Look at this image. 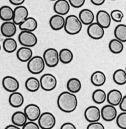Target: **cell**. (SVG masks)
Returning <instances> with one entry per match:
<instances>
[{"label": "cell", "instance_id": "cell-1", "mask_svg": "<svg viewBox=\"0 0 126 129\" xmlns=\"http://www.w3.org/2000/svg\"><path fill=\"white\" fill-rule=\"evenodd\" d=\"M78 105L77 98L75 94L69 91H63L57 98V106L62 112L70 113L74 112Z\"/></svg>", "mask_w": 126, "mask_h": 129}, {"label": "cell", "instance_id": "cell-2", "mask_svg": "<svg viewBox=\"0 0 126 129\" xmlns=\"http://www.w3.org/2000/svg\"><path fill=\"white\" fill-rule=\"evenodd\" d=\"M65 21V31L69 35H76L81 31L82 29V23L79 18L75 15L67 16Z\"/></svg>", "mask_w": 126, "mask_h": 129}, {"label": "cell", "instance_id": "cell-3", "mask_svg": "<svg viewBox=\"0 0 126 129\" xmlns=\"http://www.w3.org/2000/svg\"><path fill=\"white\" fill-rule=\"evenodd\" d=\"M43 58L39 55L34 56L27 62V69L33 74H39L44 71L45 68Z\"/></svg>", "mask_w": 126, "mask_h": 129}, {"label": "cell", "instance_id": "cell-4", "mask_svg": "<svg viewBox=\"0 0 126 129\" xmlns=\"http://www.w3.org/2000/svg\"><path fill=\"white\" fill-rule=\"evenodd\" d=\"M20 44L23 47H33L38 44L37 36L32 31L22 30L18 36Z\"/></svg>", "mask_w": 126, "mask_h": 129}, {"label": "cell", "instance_id": "cell-5", "mask_svg": "<svg viewBox=\"0 0 126 129\" xmlns=\"http://www.w3.org/2000/svg\"><path fill=\"white\" fill-rule=\"evenodd\" d=\"M43 58L46 66L49 68H55L60 62L58 52L54 48H48L45 50Z\"/></svg>", "mask_w": 126, "mask_h": 129}, {"label": "cell", "instance_id": "cell-6", "mask_svg": "<svg viewBox=\"0 0 126 129\" xmlns=\"http://www.w3.org/2000/svg\"><path fill=\"white\" fill-rule=\"evenodd\" d=\"M38 121V124L41 129H53L56 125V118L51 112L41 113Z\"/></svg>", "mask_w": 126, "mask_h": 129}, {"label": "cell", "instance_id": "cell-7", "mask_svg": "<svg viewBox=\"0 0 126 129\" xmlns=\"http://www.w3.org/2000/svg\"><path fill=\"white\" fill-rule=\"evenodd\" d=\"M40 87L45 91H51L57 86V79L53 74L50 73L44 74L39 79Z\"/></svg>", "mask_w": 126, "mask_h": 129}, {"label": "cell", "instance_id": "cell-8", "mask_svg": "<svg viewBox=\"0 0 126 129\" xmlns=\"http://www.w3.org/2000/svg\"><path fill=\"white\" fill-rule=\"evenodd\" d=\"M24 113L26 115L27 120L30 122H35L40 117L41 111L39 106L36 104L30 103L24 108Z\"/></svg>", "mask_w": 126, "mask_h": 129}, {"label": "cell", "instance_id": "cell-9", "mask_svg": "<svg viewBox=\"0 0 126 129\" xmlns=\"http://www.w3.org/2000/svg\"><path fill=\"white\" fill-rule=\"evenodd\" d=\"M2 86L5 90L11 93L17 91L20 87V84L19 81L15 77L6 76L3 78Z\"/></svg>", "mask_w": 126, "mask_h": 129}, {"label": "cell", "instance_id": "cell-10", "mask_svg": "<svg viewBox=\"0 0 126 129\" xmlns=\"http://www.w3.org/2000/svg\"><path fill=\"white\" fill-rule=\"evenodd\" d=\"M29 16L28 9L23 5L17 6L13 10V18L12 21L16 25H19Z\"/></svg>", "mask_w": 126, "mask_h": 129}, {"label": "cell", "instance_id": "cell-11", "mask_svg": "<svg viewBox=\"0 0 126 129\" xmlns=\"http://www.w3.org/2000/svg\"><path fill=\"white\" fill-rule=\"evenodd\" d=\"M85 119L89 123L99 122L101 118V112L96 106H89L84 112Z\"/></svg>", "mask_w": 126, "mask_h": 129}, {"label": "cell", "instance_id": "cell-12", "mask_svg": "<svg viewBox=\"0 0 126 129\" xmlns=\"http://www.w3.org/2000/svg\"><path fill=\"white\" fill-rule=\"evenodd\" d=\"M87 34L94 40H100L105 35V29L96 22H93L89 25L87 30Z\"/></svg>", "mask_w": 126, "mask_h": 129}, {"label": "cell", "instance_id": "cell-13", "mask_svg": "<svg viewBox=\"0 0 126 129\" xmlns=\"http://www.w3.org/2000/svg\"><path fill=\"white\" fill-rule=\"evenodd\" d=\"M101 112V118L106 122H112L116 118L117 110L114 106L106 105L102 107Z\"/></svg>", "mask_w": 126, "mask_h": 129}, {"label": "cell", "instance_id": "cell-14", "mask_svg": "<svg viewBox=\"0 0 126 129\" xmlns=\"http://www.w3.org/2000/svg\"><path fill=\"white\" fill-rule=\"evenodd\" d=\"M1 33L6 38L12 37L16 34L17 31L16 25L12 21H4L0 27Z\"/></svg>", "mask_w": 126, "mask_h": 129}, {"label": "cell", "instance_id": "cell-15", "mask_svg": "<svg viewBox=\"0 0 126 129\" xmlns=\"http://www.w3.org/2000/svg\"><path fill=\"white\" fill-rule=\"evenodd\" d=\"M53 10L57 15H67L70 10V5L67 0H57L53 5Z\"/></svg>", "mask_w": 126, "mask_h": 129}, {"label": "cell", "instance_id": "cell-16", "mask_svg": "<svg viewBox=\"0 0 126 129\" xmlns=\"http://www.w3.org/2000/svg\"><path fill=\"white\" fill-rule=\"evenodd\" d=\"M112 19L109 13L105 10H100L96 14V23L104 29L109 28L111 25Z\"/></svg>", "mask_w": 126, "mask_h": 129}, {"label": "cell", "instance_id": "cell-17", "mask_svg": "<svg viewBox=\"0 0 126 129\" xmlns=\"http://www.w3.org/2000/svg\"><path fill=\"white\" fill-rule=\"evenodd\" d=\"M65 19L63 16L60 15H53L49 19V26L52 30L55 31H58L63 28L65 25Z\"/></svg>", "mask_w": 126, "mask_h": 129}, {"label": "cell", "instance_id": "cell-18", "mask_svg": "<svg viewBox=\"0 0 126 129\" xmlns=\"http://www.w3.org/2000/svg\"><path fill=\"white\" fill-rule=\"evenodd\" d=\"M123 95L118 89H112L106 94V100L108 103L114 107L119 105L122 98Z\"/></svg>", "mask_w": 126, "mask_h": 129}, {"label": "cell", "instance_id": "cell-19", "mask_svg": "<svg viewBox=\"0 0 126 129\" xmlns=\"http://www.w3.org/2000/svg\"><path fill=\"white\" fill-rule=\"evenodd\" d=\"M78 18L82 25H89L90 24L93 23L95 20V15L91 10L85 8L80 11Z\"/></svg>", "mask_w": 126, "mask_h": 129}, {"label": "cell", "instance_id": "cell-20", "mask_svg": "<svg viewBox=\"0 0 126 129\" xmlns=\"http://www.w3.org/2000/svg\"><path fill=\"white\" fill-rule=\"evenodd\" d=\"M90 80L93 85L95 86H102L106 83V76L103 72L101 71H96L91 74Z\"/></svg>", "mask_w": 126, "mask_h": 129}, {"label": "cell", "instance_id": "cell-21", "mask_svg": "<svg viewBox=\"0 0 126 129\" xmlns=\"http://www.w3.org/2000/svg\"><path fill=\"white\" fill-rule=\"evenodd\" d=\"M33 57L32 49L27 47H22L16 52V57L22 62H27Z\"/></svg>", "mask_w": 126, "mask_h": 129}, {"label": "cell", "instance_id": "cell-22", "mask_svg": "<svg viewBox=\"0 0 126 129\" xmlns=\"http://www.w3.org/2000/svg\"><path fill=\"white\" fill-rule=\"evenodd\" d=\"M38 25V21L34 18L27 17L19 26V28L21 30H25V31L33 32L37 29Z\"/></svg>", "mask_w": 126, "mask_h": 129}, {"label": "cell", "instance_id": "cell-23", "mask_svg": "<svg viewBox=\"0 0 126 129\" xmlns=\"http://www.w3.org/2000/svg\"><path fill=\"white\" fill-rule=\"evenodd\" d=\"M8 102L10 106L13 108H19L24 103V98L22 94L19 92L11 93L8 98Z\"/></svg>", "mask_w": 126, "mask_h": 129}, {"label": "cell", "instance_id": "cell-24", "mask_svg": "<svg viewBox=\"0 0 126 129\" xmlns=\"http://www.w3.org/2000/svg\"><path fill=\"white\" fill-rule=\"evenodd\" d=\"M11 122L17 127H22L27 122V118L24 112L17 111L11 116Z\"/></svg>", "mask_w": 126, "mask_h": 129}, {"label": "cell", "instance_id": "cell-25", "mask_svg": "<svg viewBox=\"0 0 126 129\" xmlns=\"http://www.w3.org/2000/svg\"><path fill=\"white\" fill-rule=\"evenodd\" d=\"M67 88L68 91L76 94L79 92L82 88V84L81 81L76 78H70L67 81Z\"/></svg>", "mask_w": 126, "mask_h": 129}, {"label": "cell", "instance_id": "cell-26", "mask_svg": "<svg viewBox=\"0 0 126 129\" xmlns=\"http://www.w3.org/2000/svg\"><path fill=\"white\" fill-rule=\"evenodd\" d=\"M59 54V60L64 64H70L72 62L74 59V54L72 50L70 49L65 48L58 52Z\"/></svg>", "mask_w": 126, "mask_h": 129}, {"label": "cell", "instance_id": "cell-27", "mask_svg": "<svg viewBox=\"0 0 126 129\" xmlns=\"http://www.w3.org/2000/svg\"><path fill=\"white\" fill-rule=\"evenodd\" d=\"M13 18V10L8 5L0 8V19L4 21H12Z\"/></svg>", "mask_w": 126, "mask_h": 129}, {"label": "cell", "instance_id": "cell-28", "mask_svg": "<svg viewBox=\"0 0 126 129\" xmlns=\"http://www.w3.org/2000/svg\"><path fill=\"white\" fill-rule=\"evenodd\" d=\"M109 48L110 51L113 54H120L124 49V43L117 39H112L109 44Z\"/></svg>", "mask_w": 126, "mask_h": 129}, {"label": "cell", "instance_id": "cell-29", "mask_svg": "<svg viewBox=\"0 0 126 129\" xmlns=\"http://www.w3.org/2000/svg\"><path fill=\"white\" fill-rule=\"evenodd\" d=\"M25 86L28 91L31 93L38 91L41 88L39 80L35 77H30L25 81Z\"/></svg>", "mask_w": 126, "mask_h": 129}, {"label": "cell", "instance_id": "cell-30", "mask_svg": "<svg viewBox=\"0 0 126 129\" xmlns=\"http://www.w3.org/2000/svg\"><path fill=\"white\" fill-rule=\"evenodd\" d=\"M17 42L12 37L6 38L3 42V48L7 53H13L17 50Z\"/></svg>", "mask_w": 126, "mask_h": 129}, {"label": "cell", "instance_id": "cell-31", "mask_svg": "<svg viewBox=\"0 0 126 129\" xmlns=\"http://www.w3.org/2000/svg\"><path fill=\"white\" fill-rule=\"evenodd\" d=\"M113 80L118 85H124L126 83V72L122 69H117L113 74Z\"/></svg>", "mask_w": 126, "mask_h": 129}, {"label": "cell", "instance_id": "cell-32", "mask_svg": "<svg viewBox=\"0 0 126 129\" xmlns=\"http://www.w3.org/2000/svg\"><path fill=\"white\" fill-rule=\"evenodd\" d=\"M114 35L115 39L123 43L126 42V25L125 24L118 25L114 29Z\"/></svg>", "mask_w": 126, "mask_h": 129}, {"label": "cell", "instance_id": "cell-33", "mask_svg": "<svg viewBox=\"0 0 126 129\" xmlns=\"http://www.w3.org/2000/svg\"><path fill=\"white\" fill-rule=\"evenodd\" d=\"M92 100L96 104H102L106 100V92L101 89H96L92 94Z\"/></svg>", "mask_w": 126, "mask_h": 129}, {"label": "cell", "instance_id": "cell-34", "mask_svg": "<svg viewBox=\"0 0 126 129\" xmlns=\"http://www.w3.org/2000/svg\"><path fill=\"white\" fill-rule=\"evenodd\" d=\"M116 123L120 129H126V112H122L116 117Z\"/></svg>", "mask_w": 126, "mask_h": 129}, {"label": "cell", "instance_id": "cell-35", "mask_svg": "<svg viewBox=\"0 0 126 129\" xmlns=\"http://www.w3.org/2000/svg\"><path fill=\"white\" fill-rule=\"evenodd\" d=\"M110 15L112 20L117 23L121 22L124 16V15L122 11L119 10H113V11H111Z\"/></svg>", "mask_w": 126, "mask_h": 129}, {"label": "cell", "instance_id": "cell-36", "mask_svg": "<svg viewBox=\"0 0 126 129\" xmlns=\"http://www.w3.org/2000/svg\"><path fill=\"white\" fill-rule=\"evenodd\" d=\"M70 5L75 8H79L84 5L86 0H68Z\"/></svg>", "mask_w": 126, "mask_h": 129}, {"label": "cell", "instance_id": "cell-37", "mask_svg": "<svg viewBox=\"0 0 126 129\" xmlns=\"http://www.w3.org/2000/svg\"><path fill=\"white\" fill-rule=\"evenodd\" d=\"M22 129H40L39 125L35 122H27L24 126Z\"/></svg>", "mask_w": 126, "mask_h": 129}, {"label": "cell", "instance_id": "cell-38", "mask_svg": "<svg viewBox=\"0 0 126 129\" xmlns=\"http://www.w3.org/2000/svg\"><path fill=\"white\" fill-rule=\"evenodd\" d=\"M86 129H105L103 125L99 122L89 123Z\"/></svg>", "mask_w": 126, "mask_h": 129}, {"label": "cell", "instance_id": "cell-39", "mask_svg": "<svg viewBox=\"0 0 126 129\" xmlns=\"http://www.w3.org/2000/svg\"><path fill=\"white\" fill-rule=\"evenodd\" d=\"M119 108L122 112H126V96H124L119 104Z\"/></svg>", "mask_w": 126, "mask_h": 129}, {"label": "cell", "instance_id": "cell-40", "mask_svg": "<svg viewBox=\"0 0 126 129\" xmlns=\"http://www.w3.org/2000/svg\"><path fill=\"white\" fill-rule=\"evenodd\" d=\"M60 129H77L76 126L70 122H66L61 126Z\"/></svg>", "mask_w": 126, "mask_h": 129}, {"label": "cell", "instance_id": "cell-41", "mask_svg": "<svg viewBox=\"0 0 126 129\" xmlns=\"http://www.w3.org/2000/svg\"><path fill=\"white\" fill-rule=\"evenodd\" d=\"M25 0H9L10 3L16 6L22 5L24 2H25Z\"/></svg>", "mask_w": 126, "mask_h": 129}, {"label": "cell", "instance_id": "cell-42", "mask_svg": "<svg viewBox=\"0 0 126 129\" xmlns=\"http://www.w3.org/2000/svg\"><path fill=\"white\" fill-rule=\"evenodd\" d=\"M90 1L94 5L96 6H101L105 2V0H90Z\"/></svg>", "mask_w": 126, "mask_h": 129}, {"label": "cell", "instance_id": "cell-43", "mask_svg": "<svg viewBox=\"0 0 126 129\" xmlns=\"http://www.w3.org/2000/svg\"><path fill=\"white\" fill-rule=\"evenodd\" d=\"M5 129H21V128H20V127H17V126L15 125L12 124V125H9L6 126Z\"/></svg>", "mask_w": 126, "mask_h": 129}, {"label": "cell", "instance_id": "cell-44", "mask_svg": "<svg viewBox=\"0 0 126 129\" xmlns=\"http://www.w3.org/2000/svg\"><path fill=\"white\" fill-rule=\"evenodd\" d=\"M1 44H0V51H1Z\"/></svg>", "mask_w": 126, "mask_h": 129}, {"label": "cell", "instance_id": "cell-45", "mask_svg": "<svg viewBox=\"0 0 126 129\" xmlns=\"http://www.w3.org/2000/svg\"><path fill=\"white\" fill-rule=\"evenodd\" d=\"M50 1H57V0H50Z\"/></svg>", "mask_w": 126, "mask_h": 129}, {"label": "cell", "instance_id": "cell-46", "mask_svg": "<svg viewBox=\"0 0 126 129\" xmlns=\"http://www.w3.org/2000/svg\"><path fill=\"white\" fill-rule=\"evenodd\" d=\"M112 1H115V0H112Z\"/></svg>", "mask_w": 126, "mask_h": 129}, {"label": "cell", "instance_id": "cell-47", "mask_svg": "<svg viewBox=\"0 0 126 129\" xmlns=\"http://www.w3.org/2000/svg\"><path fill=\"white\" fill-rule=\"evenodd\" d=\"M0 129H1V128H0Z\"/></svg>", "mask_w": 126, "mask_h": 129}]
</instances>
